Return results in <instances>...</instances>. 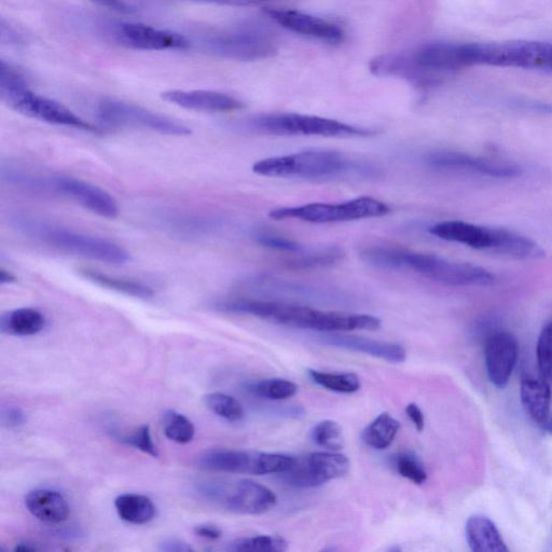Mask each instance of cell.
Listing matches in <instances>:
<instances>
[{
  "label": "cell",
  "mask_w": 552,
  "mask_h": 552,
  "mask_svg": "<svg viewBox=\"0 0 552 552\" xmlns=\"http://www.w3.org/2000/svg\"><path fill=\"white\" fill-rule=\"evenodd\" d=\"M160 551L165 552H189L193 549L185 542L170 538V540H164L160 546Z\"/></svg>",
  "instance_id": "51"
},
{
  "label": "cell",
  "mask_w": 552,
  "mask_h": 552,
  "mask_svg": "<svg viewBox=\"0 0 552 552\" xmlns=\"http://www.w3.org/2000/svg\"><path fill=\"white\" fill-rule=\"evenodd\" d=\"M2 41L3 44L16 46L24 43L23 35L4 19L2 21Z\"/></svg>",
  "instance_id": "47"
},
{
  "label": "cell",
  "mask_w": 552,
  "mask_h": 552,
  "mask_svg": "<svg viewBox=\"0 0 552 552\" xmlns=\"http://www.w3.org/2000/svg\"><path fill=\"white\" fill-rule=\"evenodd\" d=\"M287 547V542L281 536L260 535L240 538V540L230 545L229 550L239 552H282L287 550Z\"/></svg>",
  "instance_id": "39"
},
{
  "label": "cell",
  "mask_w": 552,
  "mask_h": 552,
  "mask_svg": "<svg viewBox=\"0 0 552 552\" xmlns=\"http://www.w3.org/2000/svg\"><path fill=\"white\" fill-rule=\"evenodd\" d=\"M266 15L284 29L329 44H340L345 33L338 24L296 10L266 8Z\"/></svg>",
  "instance_id": "17"
},
{
  "label": "cell",
  "mask_w": 552,
  "mask_h": 552,
  "mask_svg": "<svg viewBox=\"0 0 552 552\" xmlns=\"http://www.w3.org/2000/svg\"><path fill=\"white\" fill-rule=\"evenodd\" d=\"M169 227L184 236H200L217 227V220L200 215H177L167 219Z\"/></svg>",
  "instance_id": "38"
},
{
  "label": "cell",
  "mask_w": 552,
  "mask_h": 552,
  "mask_svg": "<svg viewBox=\"0 0 552 552\" xmlns=\"http://www.w3.org/2000/svg\"><path fill=\"white\" fill-rule=\"evenodd\" d=\"M220 310L258 317L287 327L320 331V333H348L355 330H377L381 321L368 314L321 311L294 303L251 298H239L220 303Z\"/></svg>",
  "instance_id": "1"
},
{
  "label": "cell",
  "mask_w": 552,
  "mask_h": 552,
  "mask_svg": "<svg viewBox=\"0 0 552 552\" xmlns=\"http://www.w3.org/2000/svg\"><path fill=\"white\" fill-rule=\"evenodd\" d=\"M370 169L333 150H308L282 157L262 159L253 165L260 176L276 178L324 179L351 173L363 174Z\"/></svg>",
  "instance_id": "4"
},
{
  "label": "cell",
  "mask_w": 552,
  "mask_h": 552,
  "mask_svg": "<svg viewBox=\"0 0 552 552\" xmlns=\"http://www.w3.org/2000/svg\"><path fill=\"white\" fill-rule=\"evenodd\" d=\"M298 385L286 379H265L250 385L254 395L269 400H285L292 398L298 392Z\"/></svg>",
  "instance_id": "36"
},
{
  "label": "cell",
  "mask_w": 552,
  "mask_h": 552,
  "mask_svg": "<svg viewBox=\"0 0 552 552\" xmlns=\"http://www.w3.org/2000/svg\"><path fill=\"white\" fill-rule=\"evenodd\" d=\"M370 72L379 77H398L418 88H433L441 84L444 76L419 66L411 53H389L371 60Z\"/></svg>",
  "instance_id": "19"
},
{
  "label": "cell",
  "mask_w": 552,
  "mask_h": 552,
  "mask_svg": "<svg viewBox=\"0 0 552 552\" xmlns=\"http://www.w3.org/2000/svg\"><path fill=\"white\" fill-rule=\"evenodd\" d=\"M49 191L72 199L93 214L114 219L119 209L116 200L99 186L73 177L49 178Z\"/></svg>",
  "instance_id": "16"
},
{
  "label": "cell",
  "mask_w": 552,
  "mask_h": 552,
  "mask_svg": "<svg viewBox=\"0 0 552 552\" xmlns=\"http://www.w3.org/2000/svg\"><path fill=\"white\" fill-rule=\"evenodd\" d=\"M492 253L515 259H540L545 253L542 247L529 238L506 229L494 228Z\"/></svg>",
  "instance_id": "27"
},
{
  "label": "cell",
  "mask_w": 552,
  "mask_h": 552,
  "mask_svg": "<svg viewBox=\"0 0 552 552\" xmlns=\"http://www.w3.org/2000/svg\"><path fill=\"white\" fill-rule=\"evenodd\" d=\"M254 238L261 246L270 250L288 254H295L302 251V247L296 241L282 236V234L267 229H259L255 232Z\"/></svg>",
  "instance_id": "41"
},
{
  "label": "cell",
  "mask_w": 552,
  "mask_h": 552,
  "mask_svg": "<svg viewBox=\"0 0 552 552\" xmlns=\"http://www.w3.org/2000/svg\"><path fill=\"white\" fill-rule=\"evenodd\" d=\"M400 430V423L390 413H381L363 431L364 443L376 450L388 449Z\"/></svg>",
  "instance_id": "32"
},
{
  "label": "cell",
  "mask_w": 552,
  "mask_h": 552,
  "mask_svg": "<svg viewBox=\"0 0 552 552\" xmlns=\"http://www.w3.org/2000/svg\"><path fill=\"white\" fill-rule=\"evenodd\" d=\"M203 49L218 58L251 62L272 58L278 45L266 33L252 29H232L207 34Z\"/></svg>",
  "instance_id": "11"
},
{
  "label": "cell",
  "mask_w": 552,
  "mask_h": 552,
  "mask_svg": "<svg viewBox=\"0 0 552 552\" xmlns=\"http://www.w3.org/2000/svg\"><path fill=\"white\" fill-rule=\"evenodd\" d=\"M469 64L515 67L552 74V44L542 41L466 44Z\"/></svg>",
  "instance_id": "8"
},
{
  "label": "cell",
  "mask_w": 552,
  "mask_h": 552,
  "mask_svg": "<svg viewBox=\"0 0 552 552\" xmlns=\"http://www.w3.org/2000/svg\"><path fill=\"white\" fill-rule=\"evenodd\" d=\"M161 96L165 102L202 113H230L244 107V104L233 96L217 91L170 90L163 92Z\"/></svg>",
  "instance_id": "20"
},
{
  "label": "cell",
  "mask_w": 552,
  "mask_h": 552,
  "mask_svg": "<svg viewBox=\"0 0 552 552\" xmlns=\"http://www.w3.org/2000/svg\"><path fill=\"white\" fill-rule=\"evenodd\" d=\"M390 213L391 207L388 204L375 198L362 197L338 204L311 203L280 207L271 211L270 217L276 220L298 219L311 224H336L378 218Z\"/></svg>",
  "instance_id": "9"
},
{
  "label": "cell",
  "mask_w": 552,
  "mask_h": 552,
  "mask_svg": "<svg viewBox=\"0 0 552 552\" xmlns=\"http://www.w3.org/2000/svg\"><path fill=\"white\" fill-rule=\"evenodd\" d=\"M79 273L90 282L119 294L144 300L153 298L155 295L153 288L142 283L115 278L91 269H80Z\"/></svg>",
  "instance_id": "30"
},
{
  "label": "cell",
  "mask_w": 552,
  "mask_h": 552,
  "mask_svg": "<svg viewBox=\"0 0 552 552\" xmlns=\"http://www.w3.org/2000/svg\"><path fill=\"white\" fill-rule=\"evenodd\" d=\"M424 162L427 167L438 171L468 172L492 178H517L523 173L520 165L514 162L482 158L459 151H434L424 157Z\"/></svg>",
  "instance_id": "14"
},
{
  "label": "cell",
  "mask_w": 552,
  "mask_h": 552,
  "mask_svg": "<svg viewBox=\"0 0 552 552\" xmlns=\"http://www.w3.org/2000/svg\"><path fill=\"white\" fill-rule=\"evenodd\" d=\"M430 232L441 240L463 244L478 251L491 252L494 240V228L477 226L460 220L436 224Z\"/></svg>",
  "instance_id": "23"
},
{
  "label": "cell",
  "mask_w": 552,
  "mask_h": 552,
  "mask_svg": "<svg viewBox=\"0 0 552 552\" xmlns=\"http://www.w3.org/2000/svg\"><path fill=\"white\" fill-rule=\"evenodd\" d=\"M519 342L509 333H496L485 344V363L490 382L504 389L512 378L518 362Z\"/></svg>",
  "instance_id": "18"
},
{
  "label": "cell",
  "mask_w": 552,
  "mask_h": 552,
  "mask_svg": "<svg viewBox=\"0 0 552 552\" xmlns=\"http://www.w3.org/2000/svg\"><path fill=\"white\" fill-rule=\"evenodd\" d=\"M178 2L247 7L271 2V0H178Z\"/></svg>",
  "instance_id": "45"
},
{
  "label": "cell",
  "mask_w": 552,
  "mask_h": 552,
  "mask_svg": "<svg viewBox=\"0 0 552 552\" xmlns=\"http://www.w3.org/2000/svg\"><path fill=\"white\" fill-rule=\"evenodd\" d=\"M0 98L11 109L26 117L55 126H64L85 132L99 133L98 127L81 119L63 104L34 93L17 66L0 62Z\"/></svg>",
  "instance_id": "3"
},
{
  "label": "cell",
  "mask_w": 552,
  "mask_h": 552,
  "mask_svg": "<svg viewBox=\"0 0 552 552\" xmlns=\"http://www.w3.org/2000/svg\"><path fill=\"white\" fill-rule=\"evenodd\" d=\"M311 380L322 386V388L340 394H353L361 390L360 377L353 372H343V374H331L319 370H308Z\"/></svg>",
  "instance_id": "33"
},
{
  "label": "cell",
  "mask_w": 552,
  "mask_h": 552,
  "mask_svg": "<svg viewBox=\"0 0 552 552\" xmlns=\"http://www.w3.org/2000/svg\"><path fill=\"white\" fill-rule=\"evenodd\" d=\"M25 505L35 518L48 524L62 523L69 516L68 503L57 491L34 490L27 494Z\"/></svg>",
  "instance_id": "25"
},
{
  "label": "cell",
  "mask_w": 552,
  "mask_h": 552,
  "mask_svg": "<svg viewBox=\"0 0 552 552\" xmlns=\"http://www.w3.org/2000/svg\"><path fill=\"white\" fill-rule=\"evenodd\" d=\"M513 106L524 112L552 116V104L534 100H516Z\"/></svg>",
  "instance_id": "44"
},
{
  "label": "cell",
  "mask_w": 552,
  "mask_h": 552,
  "mask_svg": "<svg viewBox=\"0 0 552 552\" xmlns=\"http://www.w3.org/2000/svg\"><path fill=\"white\" fill-rule=\"evenodd\" d=\"M112 36L119 45L134 50L167 51L190 47L189 40L182 34L143 23H120L114 27Z\"/></svg>",
  "instance_id": "15"
},
{
  "label": "cell",
  "mask_w": 552,
  "mask_h": 552,
  "mask_svg": "<svg viewBox=\"0 0 552 552\" xmlns=\"http://www.w3.org/2000/svg\"><path fill=\"white\" fill-rule=\"evenodd\" d=\"M45 326L44 314L32 308L12 310L0 317V331L9 336H35L43 331Z\"/></svg>",
  "instance_id": "28"
},
{
  "label": "cell",
  "mask_w": 552,
  "mask_h": 552,
  "mask_svg": "<svg viewBox=\"0 0 552 552\" xmlns=\"http://www.w3.org/2000/svg\"><path fill=\"white\" fill-rule=\"evenodd\" d=\"M119 517L128 523L146 524L157 516V508L153 501L141 494H122L115 501Z\"/></svg>",
  "instance_id": "29"
},
{
  "label": "cell",
  "mask_w": 552,
  "mask_h": 552,
  "mask_svg": "<svg viewBox=\"0 0 552 552\" xmlns=\"http://www.w3.org/2000/svg\"><path fill=\"white\" fill-rule=\"evenodd\" d=\"M121 443L134 447L151 457L158 458V450L154 444L153 437H151L149 425H143L130 435L116 436Z\"/></svg>",
  "instance_id": "43"
},
{
  "label": "cell",
  "mask_w": 552,
  "mask_h": 552,
  "mask_svg": "<svg viewBox=\"0 0 552 552\" xmlns=\"http://www.w3.org/2000/svg\"><path fill=\"white\" fill-rule=\"evenodd\" d=\"M521 402L530 417L543 427L550 419L552 394L550 383L544 378L524 377L520 388Z\"/></svg>",
  "instance_id": "24"
},
{
  "label": "cell",
  "mask_w": 552,
  "mask_h": 552,
  "mask_svg": "<svg viewBox=\"0 0 552 552\" xmlns=\"http://www.w3.org/2000/svg\"><path fill=\"white\" fill-rule=\"evenodd\" d=\"M195 533L197 536L209 541L219 540L223 535L222 530L213 526V524H200V526L195 528Z\"/></svg>",
  "instance_id": "50"
},
{
  "label": "cell",
  "mask_w": 552,
  "mask_h": 552,
  "mask_svg": "<svg viewBox=\"0 0 552 552\" xmlns=\"http://www.w3.org/2000/svg\"><path fill=\"white\" fill-rule=\"evenodd\" d=\"M295 461L291 455L280 453L217 449L201 455L198 467L216 473L264 476L285 473Z\"/></svg>",
  "instance_id": "10"
},
{
  "label": "cell",
  "mask_w": 552,
  "mask_h": 552,
  "mask_svg": "<svg viewBox=\"0 0 552 552\" xmlns=\"http://www.w3.org/2000/svg\"><path fill=\"white\" fill-rule=\"evenodd\" d=\"M204 404L217 417L230 422L243 420L244 408L236 398L224 393H210L204 396Z\"/></svg>",
  "instance_id": "35"
},
{
  "label": "cell",
  "mask_w": 552,
  "mask_h": 552,
  "mask_svg": "<svg viewBox=\"0 0 552 552\" xmlns=\"http://www.w3.org/2000/svg\"><path fill=\"white\" fill-rule=\"evenodd\" d=\"M18 227L27 234L68 254L110 265H123L130 260V254L118 244L88 236L60 227H54L29 218H18Z\"/></svg>",
  "instance_id": "5"
},
{
  "label": "cell",
  "mask_w": 552,
  "mask_h": 552,
  "mask_svg": "<svg viewBox=\"0 0 552 552\" xmlns=\"http://www.w3.org/2000/svg\"><path fill=\"white\" fill-rule=\"evenodd\" d=\"M342 257L343 252L339 247L320 248L307 253L302 250L284 260V266L291 270L308 271L333 266Z\"/></svg>",
  "instance_id": "31"
},
{
  "label": "cell",
  "mask_w": 552,
  "mask_h": 552,
  "mask_svg": "<svg viewBox=\"0 0 552 552\" xmlns=\"http://www.w3.org/2000/svg\"><path fill=\"white\" fill-rule=\"evenodd\" d=\"M2 422L8 429H16V427L25 424L26 416L20 408L9 407L3 409Z\"/></svg>",
  "instance_id": "46"
},
{
  "label": "cell",
  "mask_w": 552,
  "mask_h": 552,
  "mask_svg": "<svg viewBox=\"0 0 552 552\" xmlns=\"http://www.w3.org/2000/svg\"><path fill=\"white\" fill-rule=\"evenodd\" d=\"M161 423L165 436L174 443L185 445L195 438L196 430L192 422L175 410H167L162 413Z\"/></svg>",
  "instance_id": "34"
},
{
  "label": "cell",
  "mask_w": 552,
  "mask_h": 552,
  "mask_svg": "<svg viewBox=\"0 0 552 552\" xmlns=\"http://www.w3.org/2000/svg\"><path fill=\"white\" fill-rule=\"evenodd\" d=\"M98 117L110 127H140L172 136H188L192 133L181 122L118 100H103L98 107Z\"/></svg>",
  "instance_id": "12"
},
{
  "label": "cell",
  "mask_w": 552,
  "mask_h": 552,
  "mask_svg": "<svg viewBox=\"0 0 552 552\" xmlns=\"http://www.w3.org/2000/svg\"><path fill=\"white\" fill-rule=\"evenodd\" d=\"M311 438L315 445L328 451H340L345 445L342 427L333 420L317 423L311 431Z\"/></svg>",
  "instance_id": "37"
},
{
  "label": "cell",
  "mask_w": 552,
  "mask_h": 552,
  "mask_svg": "<svg viewBox=\"0 0 552 552\" xmlns=\"http://www.w3.org/2000/svg\"><path fill=\"white\" fill-rule=\"evenodd\" d=\"M545 430L548 431L552 435V417L548 420L547 424L544 427Z\"/></svg>",
  "instance_id": "54"
},
{
  "label": "cell",
  "mask_w": 552,
  "mask_h": 552,
  "mask_svg": "<svg viewBox=\"0 0 552 552\" xmlns=\"http://www.w3.org/2000/svg\"><path fill=\"white\" fill-rule=\"evenodd\" d=\"M196 491L206 502L240 515H262L278 503L272 490L250 479L201 481Z\"/></svg>",
  "instance_id": "7"
},
{
  "label": "cell",
  "mask_w": 552,
  "mask_h": 552,
  "mask_svg": "<svg viewBox=\"0 0 552 552\" xmlns=\"http://www.w3.org/2000/svg\"><path fill=\"white\" fill-rule=\"evenodd\" d=\"M91 2L121 13H131L134 11L133 7L126 0H91Z\"/></svg>",
  "instance_id": "49"
},
{
  "label": "cell",
  "mask_w": 552,
  "mask_h": 552,
  "mask_svg": "<svg viewBox=\"0 0 552 552\" xmlns=\"http://www.w3.org/2000/svg\"><path fill=\"white\" fill-rule=\"evenodd\" d=\"M536 355L542 376L552 384V323L542 330L537 341Z\"/></svg>",
  "instance_id": "42"
},
{
  "label": "cell",
  "mask_w": 552,
  "mask_h": 552,
  "mask_svg": "<svg viewBox=\"0 0 552 552\" xmlns=\"http://www.w3.org/2000/svg\"><path fill=\"white\" fill-rule=\"evenodd\" d=\"M320 339L323 343L330 345V347L363 353L394 364L404 363L407 358V352L403 345L394 342L340 333H327L321 336Z\"/></svg>",
  "instance_id": "21"
},
{
  "label": "cell",
  "mask_w": 552,
  "mask_h": 552,
  "mask_svg": "<svg viewBox=\"0 0 552 552\" xmlns=\"http://www.w3.org/2000/svg\"><path fill=\"white\" fill-rule=\"evenodd\" d=\"M406 414L409 420L416 427L418 432H423L425 427V418L422 409L414 403L406 407Z\"/></svg>",
  "instance_id": "48"
},
{
  "label": "cell",
  "mask_w": 552,
  "mask_h": 552,
  "mask_svg": "<svg viewBox=\"0 0 552 552\" xmlns=\"http://www.w3.org/2000/svg\"><path fill=\"white\" fill-rule=\"evenodd\" d=\"M469 548L476 552H508L509 548L495 523L488 517H469L465 527Z\"/></svg>",
  "instance_id": "26"
},
{
  "label": "cell",
  "mask_w": 552,
  "mask_h": 552,
  "mask_svg": "<svg viewBox=\"0 0 552 552\" xmlns=\"http://www.w3.org/2000/svg\"><path fill=\"white\" fill-rule=\"evenodd\" d=\"M416 63L427 71L445 75L469 66L465 44L433 43L411 53Z\"/></svg>",
  "instance_id": "22"
},
{
  "label": "cell",
  "mask_w": 552,
  "mask_h": 552,
  "mask_svg": "<svg viewBox=\"0 0 552 552\" xmlns=\"http://www.w3.org/2000/svg\"><path fill=\"white\" fill-rule=\"evenodd\" d=\"M396 472L413 482L414 485L421 486L427 480V473L421 460L413 452H400L393 459Z\"/></svg>",
  "instance_id": "40"
},
{
  "label": "cell",
  "mask_w": 552,
  "mask_h": 552,
  "mask_svg": "<svg viewBox=\"0 0 552 552\" xmlns=\"http://www.w3.org/2000/svg\"><path fill=\"white\" fill-rule=\"evenodd\" d=\"M361 258L371 267L389 271H413L426 279L450 286H490L496 281L494 274L485 268L412 252L403 247L370 246L362 251Z\"/></svg>",
  "instance_id": "2"
},
{
  "label": "cell",
  "mask_w": 552,
  "mask_h": 552,
  "mask_svg": "<svg viewBox=\"0 0 552 552\" xmlns=\"http://www.w3.org/2000/svg\"><path fill=\"white\" fill-rule=\"evenodd\" d=\"M244 127L253 133L274 136L369 137L375 130L333 119L300 114H265L247 119Z\"/></svg>",
  "instance_id": "6"
},
{
  "label": "cell",
  "mask_w": 552,
  "mask_h": 552,
  "mask_svg": "<svg viewBox=\"0 0 552 552\" xmlns=\"http://www.w3.org/2000/svg\"><path fill=\"white\" fill-rule=\"evenodd\" d=\"M37 550H39V548H37L35 545L30 543H19L15 548V551H37Z\"/></svg>",
  "instance_id": "53"
},
{
  "label": "cell",
  "mask_w": 552,
  "mask_h": 552,
  "mask_svg": "<svg viewBox=\"0 0 552 552\" xmlns=\"http://www.w3.org/2000/svg\"><path fill=\"white\" fill-rule=\"evenodd\" d=\"M16 281H17L16 276L13 275L10 271H7L4 268L0 269V283L5 285V284L15 283Z\"/></svg>",
  "instance_id": "52"
},
{
  "label": "cell",
  "mask_w": 552,
  "mask_h": 552,
  "mask_svg": "<svg viewBox=\"0 0 552 552\" xmlns=\"http://www.w3.org/2000/svg\"><path fill=\"white\" fill-rule=\"evenodd\" d=\"M350 471V461L337 451L314 452L307 457L296 458L294 465L281 474L286 485L310 489L323 486L324 483L339 479Z\"/></svg>",
  "instance_id": "13"
}]
</instances>
